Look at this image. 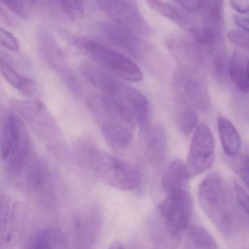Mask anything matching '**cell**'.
Instances as JSON below:
<instances>
[{
	"mask_svg": "<svg viewBox=\"0 0 249 249\" xmlns=\"http://www.w3.org/2000/svg\"><path fill=\"white\" fill-rule=\"evenodd\" d=\"M80 69L83 76L100 91L101 95L126 119L142 131L147 130L150 106L142 92L112 77L92 63L83 62Z\"/></svg>",
	"mask_w": 249,
	"mask_h": 249,
	"instance_id": "obj_1",
	"label": "cell"
},
{
	"mask_svg": "<svg viewBox=\"0 0 249 249\" xmlns=\"http://www.w3.org/2000/svg\"><path fill=\"white\" fill-rule=\"evenodd\" d=\"M76 152L85 169L107 185L130 191L142 183V174L136 165L108 154L89 139L79 140Z\"/></svg>",
	"mask_w": 249,
	"mask_h": 249,
	"instance_id": "obj_2",
	"label": "cell"
},
{
	"mask_svg": "<svg viewBox=\"0 0 249 249\" xmlns=\"http://www.w3.org/2000/svg\"><path fill=\"white\" fill-rule=\"evenodd\" d=\"M1 153L9 178L18 187L35 157L27 127L15 113L7 115L3 123Z\"/></svg>",
	"mask_w": 249,
	"mask_h": 249,
	"instance_id": "obj_3",
	"label": "cell"
},
{
	"mask_svg": "<svg viewBox=\"0 0 249 249\" xmlns=\"http://www.w3.org/2000/svg\"><path fill=\"white\" fill-rule=\"evenodd\" d=\"M198 197L203 211L223 235L231 236L236 232L239 219L231 194L219 174L212 172L202 181Z\"/></svg>",
	"mask_w": 249,
	"mask_h": 249,
	"instance_id": "obj_4",
	"label": "cell"
},
{
	"mask_svg": "<svg viewBox=\"0 0 249 249\" xmlns=\"http://www.w3.org/2000/svg\"><path fill=\"white\" fill-rule=\"evenodd\" d=\"M193 211V198L188 190L168 194L157 208L152 233L162 241L178 242L188 229Z\"/></svg>",
	"mask_w": 249,
	"mask_h": 249,
	"instance_id": "obj_5",
	"label": "cell"
},
{
	"mask_svg": "<svg viewBox=\"0 0 249 249\" xmlns=\"http://www.w3.org/2000/svg\"><path fill=\"white\" fill-rule=\"evenodd\" d=\"M88 105L100 126L102 135L112 147L124 149L131 143L134 126L120 114L102 95L92 93L88 97Z\"/></svg>",
	"mask_w": 249,
	"mask_h": 249,
	"instance_id": "obj_6",
	"label": "cell"
},
{
	"mask_svg": "<svg viewBox=\"0 0 249 249\" xmlns=\"http://www.w3.org/2000/svg\"><path fill=\"white\" fill-rule=\"evenodd\" d=\"M77 43L101 67L118 77L132 82L143 79L139 66L124 54L89 38H80Z\"/></svg>",
	"mask_w": 249,
	"mask_h": 249,
	"instance_id": "obj_7",
	"label": "cell"
},
{
	"mask_svg": "<svg viewBox=\"0 0 249 249\" xmlns=\"http://www.w3.org/2000/svg\"><path fill=\"white\" fill-rule=\"evenodd\" d=\"M13 109L21 119L24 120L35 134L45 143L58 144L61 134L53 117L40 101L13 100Z\"/></svg>",
	"mask_w": 249,
	"mask_h": 249,
	"instance_id": "obj_8",
	"label": "cell"
},
{
	"mask_svg": "<svg viewBox=\"0 0 249 249\" xmlns=\"http://www.w3.org/2000/svg\"><path fill=\"white\" fill-rule=\"evenodd\" d=\"M215 159V140L210 127L201 123L196 127L192 138L187 166L190 178L208 171Z\"/></svg>",
	"mask_w": 249,
	"mask_h": 249,
	"instance_id": "obj_9",
	"label": "cell"
},
{
	"mask_svg": "<svg viewBox=\"0 0 249 249\" xmlns=\"http://www.w3.org/2000/svg\"><path fill=\"white\" fill-rule=\"evenodd\" d=\"M97 4L113 23L132 33L141 38L149 36L152 33L150 26L133 1H99Z\"/></svg>",
	"mask_w": 249,
	"mask_h": 249,
	"instance_id": "obj_10",
	"label": "cell"
},
{
	"mask_svg": "<svg viewBox=\"0 0 249 249\" xmlns=\"http://www.w3.org/2000/svg\"><path fill=\"white\" fill-rule=\"evenodd\" d=\"M166 45L181 70L200 71V68L208 62L207 50L198 45L193 38L171 37L167 40Z\"/></svg>",
	"mask_w": 249,
	"mask_h": 249,
	"instance_id": "obj_11",
	"label": "cell"
},
{
	"mask_svg": "<svg viewBox=\"0 0 249 249\" xmlns=\"http://www.w3.org/2000/svg\"><path fill=\"white\" fill-rule=\"evenodd\" d=\"M177 89H179L194 108L204 114L212 110L207 82L200 71L181 70L176 76Z\"/></svg>",
	"mask_w": 249,
	"mask_h": 249,
	"instance_id": "obj_12",
	"label": "cell"
},
{
	"mask_svg": "<svg viewBox=\"0 0 249 249\" xmlns=\"http://www.w3.org/2000/svg\"><path fill=\"white\" fill-rule=\"evenodd\" d=\"M41 54L47 64L55 70L70 92L75 96L81 95V86L72 70L67 65L62 53L53 38L43 32L40 35Z\"/></svg>",
	"mask_w": 249,
	"mask_h": 249,
	"instance_id": "obj_13",
	"label": "cell"
},
{
	"mask_svg": "<svg viewBox=\"0 0 249 249\" xmlns=\"http://www.w3.org/2000/svg\"><path fill=\"white\" fill-rule=\"evenodd\" d=\"M104 33L117 46L133 56L140 61H148L152 57V48L142 38L132 33L112 21L104 22L102 24Z\"/></svg>",
	"mask_w": 249,
	"mask_h": 249,
	"instance_id": "obj_14",
	"label": "cell"
},
{
	"mask_svg": "<svg viewBox=\"0 0 249 249\" xmlns=\"http://www.w3.org/2000/svg\"><path fill=\"white\" fill-rule=\"evenodd\" d=\"M101 212L96 207L84 209L77 216L74 226V249H90L102 227Z\"/></svg>",
	"mask_w": 249,
	"mask_h": 249,
	"instance_id": "obj_15",
	"label": "cell"
},
{
	"mask_svg": "<svg viewBox=\"0 0 249 249\" xmlns=\"http://www.w3.org/2000/svg\"><path fill=\"white\" fill-rule=\"evenodd\" d=\"M27 220V208L22 202H16L11 209L3 249H13L18 245L24 232Z\"/></svg>",
	"mask_w": 249,
	"mask_h": 249,
	"instance_id": "obj_16",
	"label": "cell"
},
{
	"mask_svg": "<svg viewBox=\"0 0 249 249\" xmlns=\"http://www.w3.org/2000/svg\"><path fill=\"white\" fill-rule=\"evenodd\" d=\"M174 98V118L178 131L184 134L189 135L197 127V113L193 105L189 102L182 92L177 89Z\"/></svg>",
	"mask_w": 249,
	"mask_h": 249,
	"instance_id": "obj_17",
	"label": "cell"
},
{
	"mask_svg": "<svg viewBox=\"0 0 249 249\" xmlns=\"http://www.w3.org/2000/svg\"><path fill=\"white\" fill-rule=\"evenodd\" d=\"M168 150V136L165 127L159 123L154 124L148 132L145 155L153 165L163 162Z\"/></svg>",
	"mask_w": 249,
	"mask_h": 249,
	"instance_id": "obj_18",
	"label": "cell"
},
{
	"mask_svg": "<svg viewBox=\"0 0 249 249\" xmlns=\"http://www.w3.org/2000/svg\"><path fill=\"white\" fill-rule=\"evenodd\" d=\"M190 178L186 164L180 159L174 160L162 177V190L166 195L187 190Z\"/></svg>",
	"mask_w": 249,
	"mask_h": 249,
	"instance_id": "obj_19",
	"label": "cell"
},
{
	"mask_svg": "<svg viewBox=\"0 0 249 249\" xmlns=\"http://www.w3.org/2000/svg\"><path fill=\"white\" fill-rule=\"evenodd\" d=\"M146 3L152 10L184 28L190 33L198 26L194 18L184 9L162 1H147Z\"/></svg>",
	"mask_w": 249,
	"mask_h": 249,
	"instance_id": "obj_20",
	"label": "cell"
},
{
	"mask_svg": "<svg viewBox=\"0 0 249 249\" xmlns=\"http://www.w3.org/2000/svg\"><path fill=\"white\" fill-rule=\"evenodd\" d=\"M217 129L225 154L232 158L238 156L242 147V141L236 127L228 118L219 116Z\"/></svg>",
	"mask_w": 249,
	"mask_h": 249,
	"instance_id": "obj_21",
	"label": "cell"
},
{
	"mask_svg": "<svg viewBox=\"0 0 249 249\" xmlns=\"http://www.w3.org/2000/svg\"><path fill=\"white\" fill-rule=\"evenodd\" d=\"M0 73L4 79L15 89H18L26 96H32L37 90L36 83L20 75L7 60L0 56Z\"/></svg>",
	"mask_w": 249,
	"mask_h": 249,
	"instance_id": "obj_22",
	"label": "cell"
},
{
	"mask_svg": "<svg viewBox=\"0 0 249 249\" xmlns=\"http://www.w3.org/2000/svg\"><path fill=\"white\" fill-rule=\"evenodd\" d=\"M187 230L189 249H219L216 240L204 228L193 225Z\"/></svg>",
	"mask_w": 249,
	"mask_h": 249,
	"instance_id": "obj_23",
	"label": "cell"
},
{
	"mask_svg": "<svg viewBox=\"0 0 249 249\" xmlns=\"http://www.w3.org/2000/svg\"><path fill=\"white\" fill-rule=\"evenodd\" d=\"M229 76L241 92H249V79L247 64H244L241 55L235 52L229 62Z\"/></svg>",
	"mask_w": 249,
	"mask_h": 249,
	"instance_id": "obj_24",
	"label": "cell"
},
{
	"mask_svg": "<svg viewBox=\"0 0 249 249\" xmlns=\"http://www.w3.org/2000/svg\"><path fill=\"white\" fill-rule=\"evenodd\" d=\"M201 12L205 26L223 31L225 23L223 1L217 0L205 1L204 7Z\"/></svg>",
	"mask_w": 249,
	"mask_h": 249,
	"instance_id": "obj_25",
	"label": "cell"
},
{
	"mask_svg": "<svg viewBox=\"0 0 249 249\" xmlns=\"http://www.w3.org/2000/svg\"><path fill=\"white\" fill-rule=\"evenodd\" d=\"M2 3L15 14L24 20L30 19L32 8L35 4V1H5Z\"/></svg>",
	"mask_w": 249,
	"mask_h": 249,
	"instance_id": "obj_26",
	"label": "cell"
},
{
	"mask_svg": "<svg viewBox=\"0 0 249 249\" xmlns=\"http://www.w3.org/2000/svg\"><path fill=\"white\" fill-rule=\"evenodd\" d=\"M61 8L73 21H77L84 16V3L81 1H60Z\"/></svg>",
	"mask_w": 249,
	"mask_h": 249,
	"instance_id": "obj_27",
	"label": "cell"
},
{
	"mask_svg": "<svg viewBox=\"0 0 249 249\" xmlns=\"http://www.w3.org/2000/svg\"><path fill=\"white\" fill-rule=\"evenodd\" d=\"M230 42L244 50H249V34L241 29H232L227 35Z\"/></svg>",
	"mask_w": 249,
	"mask_h": 249,
	"instance_id": "obj_28",
	"label": "cell"
},
{
	"mask_svg": "<svg viewBox=\"0 0 249 249\" xmlns=\"http://www.w3.org/2000/svg\"><path fill=\"white\" fill-rule=\"evenodd\" d=\"M0 45L13 52L18 53L20 51V44L17 38L1 26H0Z\"/></svg>",
	"mask_w": 249,
	"mask_h": 249,
	"instance_id": "obj_29",
	"label": "cell"
},
{
	"mask_svg": "<svg viewBox=\"0 0 249 249\" xmlns=\"http://www.w3.org/2000/svg\"><path fill=\"white\" fill-rule=\"evenodd\" d=\"M234 191L240 207L249 215V194L238 184L234 185Z\"/></svg>",
	"mask_w": 249,
	"mask_h": 249,
	"instance_id": "obj_30",
	"label": "cell"
},
{
	"mask_svg": "<svg viewBox=\"0 0 249 249\" xmlns=\"http://www.w3.org/2000/svg\"><path fill=\"white\" fill-rule=\"evenodd\" d=\"M23 249H52L39 231L31 237Z\"/></svg>",
	"mask_w": 249,
	"mask_h": 249,
	"instance_id": "obj_31",
	"label": "cell"
},
{
	"mask_svg": "<svg viewBox=\"0 0 249 249\" xmlns=\"http://www.w3.org/2000/svg\"><path fill=\"white\" fill-rule=\"evenodd\" d=\"M177 4H179L184 10L188 13H200L204 7L205 1L198 0H186V1H178Z\"/></svg>",
	"mask_w": 249,
	"mask_h": 249,
	"instance_id": "obj_32",
	"label": "cell"
},
{
	"mask_svg": "<svg viewBox=\"0 0 249 249\" xmlns=\"http://www.w3.org/2000/svg\"><path fill=\"white\" fill-rule=\"evenodd\" d=\"M230 4L238 13L249 15V0H235L230 1Z\"/></svg>",
	"mask_w": 249,
	"mask_h": 249,
	"instance_id": "obj_33",
	"label": "cell"
},
{
	"mask_svg": "<svg viewBox=\"0 0 249 249\" xmlns=\"http://www.w3.org/2000/svg\"><path fill=\"white\" fill-rule=\"evenodd\" d=\"M234 22L237 26L249 34V18L240 16H233Z\"/></svg>",
	"mask_w": 249,
	"mask_h": 249,
	"instance_id": "obj_34",
	"label": "cell"
},
{
	"mask_svg": "<svg viewBox=\"0 0 249 249\" xmlns=\"http://www.w3.org/2000/svg\"><path fill=\"white\" fill-rule=\"evenodd\" d=\"M0 21L4 22L8 26H12L13 24V20L1 5H0Z\"/></svg>",
	"mask_w": 249,
	"mask_h": 249,
	"instance_id": "obj_35",
	"label": "cell"
},
{
	"mask_svg": "<svg viewBox=\"0 0 249 249\" xmlns=\"http://www.w3.org/2000/svg\"><path fill=\"white\" fill-rule=\"evenodd\" d=\"M109 249H125L121 243H114L110 246Z\"/></svg>",
	"mask_w": 249,
	"mask_h": 249,
	"instance_id": "obj_36",
	"label": "cell"
},
{
	"mask_svg": "<svg viewBox=\"0 0 249 249\" xmlns=\"http://www.w3.org/2000/svg\"><path fill=\"white\" fill-rule=\"evenodd\" d=\"M247 73H248V77L249 79V60L247 62Z\"/></svg>",
	"mask_w": 249,
	"mask_h": 249,
	"instance_id": "obj_37",
	"label": "cell"
},
{
	"mask_svg": "<svg viewBox=\"0 0 249 249\" xmlns=\"http://www.w3.org/2000/svg\"><path fill=\"white\" fill-rule=\"evenodd\" d=\"M246 185H247V188L249 190V181H244Z\"/></svg>",
	"mask_w": 249,
	"mask_h": 249,
	"instance_id": "obj_38",
	"label": "cell"
},
{
	"mask_svg": "<svg viewBox=\"0 0 249 249\" xmlns=\"http://www.w3.org/2000/svg\"><path fill=\"white\" fill-rule=\"evenodd\" d=\"M0 249H3V242L1 241H0Z\"/></svg>",
	"mask_w": 249,
	"mask_h": 249,
	"instance_id": "obj_39",
	"label": "cell"
}]
</instances>
